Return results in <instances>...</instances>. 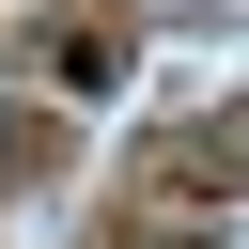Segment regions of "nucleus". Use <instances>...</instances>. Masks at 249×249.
Masks as SVG:
<instances>
[{
	"label": "nucleus",
	"instance_id": "nucleus-1",
	"mask_svg": "<svg viewBox=\"0 0 249 249\" xmlns=\"http://www.w3.org/2000/svg\"><path fill=\"white\" fill-rule=\"evenodd\" d=\"M47 78H62V93H93V109H109V93H124V31H78V47H62V62H47Z\"/></svg>",
	"mask_w": 249,
	"mask_h": 249
},
{
	"label": "nucleus",
	"instance_id": "nucleus-2",
	"mask_svg": "<svg viewBox=\"0 0 249 249\" xmlns=\"http://www.w3.org/2000/svg\"><path fill=\"white\" fill-rule=\"evenodd\" d=\"M171 16H233V0H171Z\"/></svg>",
	"mask_w": 249,
	"mask_h": 249
}]
</instances>
